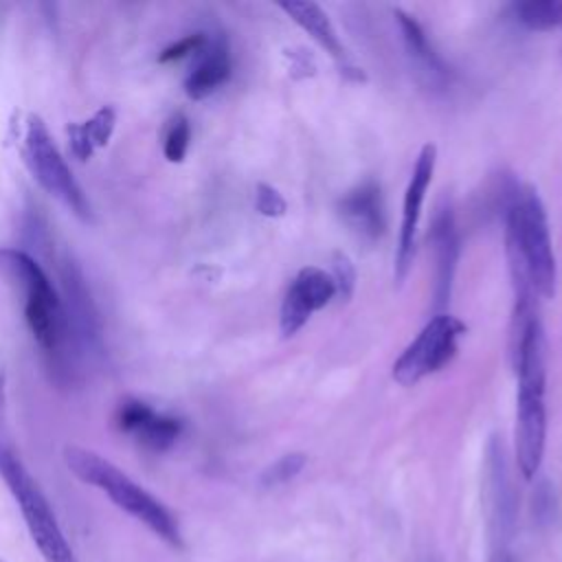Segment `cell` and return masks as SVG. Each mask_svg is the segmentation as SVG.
<instances>
[{
    "label": "cell",
    "mask_w": 562,
    "mask_h": 562,
    "mask_svg": "<svg viewBox=\"0 0 562 562\" xmlns=\"http://www.w3.org/2000/svg\"><path fill=\"white\" fill-rule=\"evenodd\" d=\"M0 272L24 294V321L57 378L70 375L77 342L68 325L64 301L42 266L22 250L0 248Z\"/></svg>",
    "instance_id": "obj_1"
},
{
    "label": "cell",
    "mask_w": 562,
    "mask_h": 562,
    "mask_svg": "<svg viewBox=\"0 0 562 562\" xmlns=\"http://www.w3.org/2000/svg\"><path fill=\"white\" fill-rule=\"evenodd\" d=\"M547 347L540 318L531 321L518 340L509 345L512 364L518 378L516 393V465L525 481H531L544 457L547 441Z\"/></svg>",
    "instance_id": "obj_2"
},
{
    "label": "cell",
    "mask_w": 562,
    "mask_h": 562,
    "mask_svg": "<svg viewBox=\"0 0 562 562\" xmlns=\"http://www.w3.org/2000/svg\"><path fill=\"white\" fill-rule=\"evenodd\" d=\"M64 463L79 481L101 490L121 512L143 522L165 544H169L176 551L184 549L182 531L171 509L165 503H160L154 494H149L145 487H140L136 481H132L112 461L88 448L66 446Z\"/></svg>",
    "instance_id": "obj_3"
},
{
    "label": "cell",
    "mask_w": 562,
    "mask_h": 562,
    "mask_svg": "<svg viewBox=\"0 0 562 562\" xmlns=\"http://www.w3.org/2000/svg\"><path fill=\"white\" fill-rule=\"evenodd\" d=\"M505 252L516 259L538 296L549 299L555 290V257L547 209L533 187H516L505 209Z\"/></svg>",
    "instance_id": "obj_4"
},
{
    "label": "cell",
    "mask_w": 562,
    "mask_h": 562,
    "mask_svg": "<svg viewBox=\"0 0 562 562\" xmlns=\"http://www.w3.org/2000/svg\"><path fill=\"white\" fill-rule=\"evenodd\" d=\"M0 479L4 481L11 496L15 498L22 512L24 525L44 562H79L40 483L33 479V474L26 470L20 457L2 443H0Z\"/></svg>",
    "instance_id": "obj_5"
},
{
    "label": "cell",
    "mask_w": 562,
    "mask_h": 562,
    "mask_svg": "<svg viewBox=\"0 0 562 562\" xmlns=\"http://www.w3.org/2000/svg\"><path fill=\"white\" fill-rule=\"evenodd\" d=\"M22 158L29 167L31 176L37 180V184L59 200L72 215H77L83 222H90L92 209L81 191L79 182L75 180L70 167L61 158L57 145L53 143V136L44 121L37 114H29L22 136Z\"/></svg>",
    "instance_id": "obj_6"
},
{
    "label": "cell",
    "mask_w": 562,
    "mask_h": 562,
    "mask_svg": "<svg viewBox=\"0 0 562 562\" xmlns=\"http://www.w3.org/2000/svg\"><path fill=\"white\" fill-rule=\"evenodd\" d=\"M463 334L465 325L457 316L435 314L393 362V380L402 386H413L437 373L457 356Z\"/></svg>",
    "instance_id": "obj_7"
},
{
    "label": "cell",
    "mask_w": 562,
    "mask_h": 562,
    "mask_svg": "<svg viewBox=\"0 0 562 562\" xmlns=\"http://www.w3.org/2000/svg\"><path fill=\"white\" fill-rule=\"evenodd\" d=\"M485 509L492 544L507 547L516 527L518 496L512 483L507 454L498 437H490L485 448Z\"/></svg>",
    "instance_id": "obj_8"
},
{
    "label": "cell",
    "mask_w": 562,
    "mask_h": 562,
    "mask_svg": "<svg viewBox=\"0 0 562 562\" xmlns=\"http://www.w3.org/2000/svg\"><path fill=\"white\" fill-rule=\"evenodd\" d=\"M435 162H437V147L432 143L424 145L422 151L417 154L413 173L408 178L406 191H404V202H402V224H400V235H397V248L393 257V277L395 283H404L408 277L413 257H415V235L422 217V204L428 191V184L435 173Z\"/></svg>",
    "instance_id": "obj_9"
},
{
    "label": "cell",
    "mask_w": 562,
    "mask_h": 562,
    "mask_svg": "<svg viewBox=\"0 0 562 562\" xmlns=\"http://www.w3.org/2000/svg\"><path fill=\"white\" fill-rule=\"evenodd\" d=\"M334 296H336V285L325 270L316 266L301 268L296 277L290 281L281 301V314H279L281 334L285 338L294 336L310 321V316L323 310Z\"/></svg>",
    "instance_id": "obj_10"
},
{
    "label": "cell",
    "mask_w": 562,
    "mask_h": 562,
    "mask_svg": "<svg viewBox=\"0 0 562 562\" xmlns=\"http://www.w3.org/2000/svg\"><path fill=\"white\" fill-rule=\"evenodd\" d=\"M279 9L294 22L299 24L338 66L340 75L351 79V81H364V72L362 68L356 66V61L351 59L349 50L345 48V44L340 42L331 20L327 18V13L316 4V2H299V0H290V2H281Z\"/></svg>",
    "instance_id": "obj_11"
},
{
    "label": "cell",
    "mask_w": 562,
    "mask_h": 562,
    "mask_svg": "<svg viewBox=\"0 0 562 562\" xmlns=\"http://www.w3.org/2000/svg\"><path fill=\"white\" fill-rule=\"evenodd\" d=\"M338 213L347 224V228L360 241L373 244L384 235V228H386L384 198L375 180H364L353 189H349L338 202Z\"/></svg>",
    "instance_id": "obj_12"
},
{
    "label": "cell",
    "mask_w": 562,
    "mask_h": 562,
    "mask_svg": "<svg viewBox=\"0 0 562 562\" xmlns=\"http://www.w3.org/2000/svg\"><path fill=\"white\" fill-rule=\"evenodd\" d=\"M430 244L435 255V307H441L450 299L452 279L457 270V257H459V237L454 226V215L450 206H439L432 231H430Z\"/></svg>",
    "instance_id": "obj_13"
},
{
    "label": "cell",
    "mask_w": 562,
    "mask_h": 562,
    "mask_svg": "<svg viewBox=\"0 0 562 562\" xmlns=\"http://www.w3.org/2000/svg\"><path fill=\"white\" fill-rule=\"evenodd\" d=\"M231 77V53L224 37L209 40L200 50V59L184 79V92L189 99H206Z\"/></svg>",
    "instance_id": "obj_14"
},
{
    "label": "cell",
    "mask_w": 562,
    "mask_h": 562,
    "mask_svg": "<svg viewBox=\"0 0 562 562\" xmlns=\"http://www.w3.org/2000/svg\"><path fill=\"white\" fill-rule=\"evenodd\" d=\"M400 31H402V40L404 46L408 50V55L413 57V61L417 64V68L432 81V83H443L448 79V68L443 64V59L437 55V50L432 48V44L428 42L426 31L422 29V24L404 13V11H395Z\"/></svg>",
    "instance_id": "obj_15"
},
{
    "label": "cell",
    "mask_w": 562,
    "mask_h": 562,
    "mask_svg": "<svg viewBox=\"0 0 562 562\" xmlns=\"http://www.w3.org/2000/svg\"><path fill=\"white\" fill-rule=\"evenodd\" d=\"M114 123H116V114H114V108L110 105H103L83 123H70L66 127L70 151L79 160L90 158L94 147H103L110 140L114 132Z\"/></svg>",
    "instance_id": "obj_16"
},
{
    "label": "cell",
    "mask_w": 562,
    "mask_h": 562,
    "mask_svg": "<svg viewBox=\"0 0 562 562\" xmlns=\"http://www.w3.org/2000/svg\"><path fill=\"white\" fill-rule=\"evenodd\" d=\"M182 432V422L178 417L149 411V415L140 422V426L132 432L145 448L154 452H162L176 443V439Z\"/></svg>",
    "instance_id": "obj_17"
},
{
    "label": "cell",
    "mask_w": 562,
    "mask_h": 562,
    "mask_svg": "<svg viewBox=\"0 0 562 562\" xmlns=\"http://www.w3.org/2000/svg\"><path fill=\"white\" fill-rule=\"evenodd\" d=\"M518 24L531 31H549L562 26V0H529L512 7Z\"/></svg>",
    "instance_id": "obj_18"
},
{
    "label": "cell",
    "mask_w": 562,
    "mask_h": 562,
    "mask_svg": "<svg viewBox=\"0 0 562 562\" xmlns=\"http://www.w3.org/2000/svg\"><path fill=\"white\" fill-rule=\"evenodd\" d=\"M307 457L303 452H288L283 457H279L277 461H272L259 476V483L263 487H277V485H285L292 479L299 476V472L305 468Z\"/></svg>",
    "instance_id": "obj_19"
},
{
    "label": "cell",
    "mask_w": 562,
    "mask_h": 562,
    "mask_svg": "<svg viewBox=\"0 0 562 562\" xmlns=\"http://www.w3.org/2000/svg\"><path fill=\"white\" fill-rule=\"evenodd\" d=\"M189 140H191V125H189L187 116L176 114L167 130V136H165V147H162L165 158L169 162H180L187 156Z\"/></svg>",
    "instance_id": "obj_20"
},
{
    "label": "cell",
    "mask_w": 562,
    "mask_h": 562,
    "mask_svg": "<svg viewBox=\"0 0 562 562\" xmlns=\"http://www.w3.org/2000/svg\"><path fill=\"white\" fill-rule=\"evenodd\" d=\"M331 281L336 285V294L342 301H349L356 288V268L351 263V259L345 252H334L331 257Z\"/></svg>",
    "instance_id": "obj_21"
},
{
    "label": "cell",
    "mask_w": 562,
    "mask_h": 562,
    "mask_svg": "<svg viewBox=\"0 0 562 562\" xmlns=\"http://www.w3.org/2000/svg\"><path fill=\"white\" fill-rule=\"evenodd\" d=\"M255 206H257V211H259L261 215H266V217H281V215L285 213V209H288L283 195H281L274 187L263 184V182L257 184V191H255Z\"/></svg>",
    "instance_id": "obj_22"
},
{
    "label": "cell",
    "mask_w": 562,
    "mask_h": 562,
    "mask_svg": "<svg viewBox=\"0 0 562 562\" xmlns=\"http://www.w3.org/2000/svg\"><path fill=\"white\" fill-rule=\"evenodd\" d=\"M204 44H206V35H204V33H191V35L178 40L176 44L167 46V48L158 55V61H160V64H167V61L182 59V57H187V55H191V53H200Z\"/></svg>",
    "instance_id": "obj_23"
},
{
    "label": "cell",
    "mask_w": 562,
    "mask_h": 562,
    "mask_svg": "<svg viewBox=\"0 0 562 562\" xmlns=\"http://www.w3.org/2000/svg\"><path fill=\"white\" fill-rule=\"evenodd\" d=\"M553 496L547 485H540L533 494V516L538 522H549L553 516Z\"/></svg>",
    "instance_id": "obj_24"
},
{
    "label": "cell",
    "mask_w": 562,
    "mask_h": 562,
    "mask_svg": "<svg viewBox=\"0 0 562 562\" xmlns=\"http://www.w3.org/2000/svg\"><path fill=\"white\" fill-rule=\"evenodd\" d=\"M490 562H514V558H512L507 547H494L492 555H490Z\"/></svg>",
    "instance_id": "obj_25"
},
{
    "label": "cell",
    "mask_w": 562,
    "mask_h": 562,
    "mask_svg": "<svg viewBox=\"0 0 562 562\" xmlns=\"http://www.w3.org/2000/svg\"><path fill=\"white\" fill-rule=\"evenodd\" d=\"M4 373H2V369H0V428H2V413H4V400H7V395H4Z\"/></svg>",
    "instance_id": "obj_26"
},
{
    "label": "cell",
    "mask_w": 562,
    "mask_h": 562,
    "mask_svg": "<svg viewBox=\"0 0 562 562\" xmlns=\"http://www.w3.org/2000/svg\"><path fill=\"white\" fill-rule=\"evenodd\" d=\"M0 562H4V560H0Z\"/></svg>",
    "instance_id": "obj_27"
}]
</instances>
